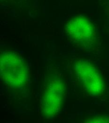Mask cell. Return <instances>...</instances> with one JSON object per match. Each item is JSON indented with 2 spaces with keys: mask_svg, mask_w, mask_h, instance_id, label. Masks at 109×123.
Wrapping results in <instances>:
<instances>
[{
  "mask_svg": "<svg viewBox=\"0 0 109 123\" xmlns=\"http://www.w3.org/2000/svg\"><path fill=\"white\" fill-rule=\"evenodd\" d=\"M84 121L85 123H109V117L105 116L87 118Z\"/></svg>",
  "mask_w": 109,
  "mask_h": 123,
  "instance_id": "cell-5",
  "label": "cell"
},
{
  "mask_svg": "<svg viewBox=\"0 0 109 123\" xmlns=\"http://www.w3.org/2000/svg\"><path fill=\"white\" fill-rule=\"evenodd\" d=\"M0 74L2 81L13 89L23 87L28 80V67L21 55L12 51L0 53Z\"/></svg>",
  "mask_w": 109,
  "mask_h": 123,
  "instance_id": "cell-1",
  "label": "cell"
},
{
  "mask_svg": "<svg viewBox=\"0 0 109 123\" xmlns=\"http://www.w3.org/2000/svg\"><path fill=\"white\" fill-rule=\"evenodd\" d=\"M75 79L81 90L93 97L102 96L105 91V82L99 70L88 60L78 59L73 64Z\"/></svg>",
  "mask_w": 109,
  "mask_h": 123,
  "instance_id": "cell-2",
  "label": "cell"
},
{
  "mask_svg": "<svg viewBox=\"0 0 109 123\" xmlns=\"http://www.w3.org/2000/svg\"><path fill=\"white\" fill-rule=\"evenodd\" d=\"M66 88L61 77L49 75L45 80L42 93L41 110L43 117L47 119L55 117L61 109Z\"/></svg>",
  "mask_w": 109,
  "mask_h": 123,
  "instance_id": "cell-3",
  "label": "cell"
},
{
  "mask_svg": "<svg viewBox=\"0 0 109 123\" xmlns=\"http://www.w3.org/2000/svg\"><path fill=\"white\" fill-rule=\"evenodd\" d=\"M70 39L85 50H91L97 43V33L93 24L87 18L78 16L70 19L66 25Z\"/></svg>",
  "mask_w": 109,
  "mask_h": 123,
  "instance_id": "cell-4",
  "label": "cell"
}]
</instances>
